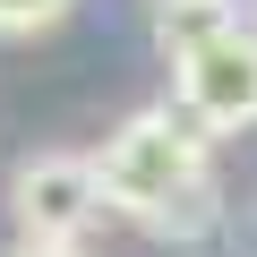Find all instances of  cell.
Here are the masks:
<instances>
[{
  "instance_id": "obj_5",
  "label": "cell",
  "mask_w": 257,
  "mask_h": 257,
  "mask_svg": "<svg viewBox=\"0 0 257 257\" xmlns=\"http://www.w3.org/2000/svg\"><path fill=\"white\" fill-rule=\"evenodd\" d=\"M60 9L69 0H0V35H43V26H60Z\"/></svg>"
},
{
  "instance_id": "obj_3",
  "label": "cell",
  "mask_w": 257,
  "mask_h": 257,
  "mask_svg": "<svg viewBox=\"0 0 257 257\" xmlns=\"http://www.w3.org/2000/svg\"><path fill=\"white\" fill-rule=\"evenodd\" d=\"M103 172L94 155H26L9 180V223L18 240H86V223L103 214Z\"/></svg>"
},
{
  "instance_id": "obj_2",
  "label": "cell",
  "mask_w": 257,
  "mask_h": 257,
  "mask_svg": "<svg viewBox=\"0 0 257 257\" xmlns=\"http://www.w3.org/2000/svg\"><path fill=\"white\" fill-rule=\"evenodd\" d=\"M172 103L197 111L214 138H231V128H257V26H223L189 52H172Z\"/></svg>"
},
{
  "instance_id": "obj_6",
  "label": "cell",
  "mask_w": 257,
  "mask_h": 257,
  "mask_svg": "<svg viewBox=\"0 0 257 257\" xmlns=\"http://www.w3.org/2000/svg\"><path fill=\"white\" fill-rule=\"evenodd\" d=\"M18 257H86L77 240H18Z\"/></svg>"
},
{
  "instance_id": "obj_4",
  "label": "cell",
  "mask_w": 257,
  "mask_h": 257,
  "mask_svg": "<svg viewBox=\"0 0 257 257\" xmlns=\"http://www.w3.org/2000/svg\"><path fill=\"white\" fill-rule=\"evenodd\" d=\"M223 26H231V0H155V43L163 52H189Z\"/></svg>"
},
{
  "instance_id": "obj_1",
  "label": "cell",
  "mask_w": 257,
  "mask_h": 257,
  "mask_svg": "<svg viewBox=\"0 0 257 257\" xmlns=\"http://www.w3.org/2000/svg\"><path fill=\"white\" fill-rule=\"evenodd\" d=\"M206 138L214 128L197 111H128L111 138L94 146V172H103V197L120 214H138L146 231H172V240H197L214 223V172H206Z\"/></svg>"
}]
</instances>
